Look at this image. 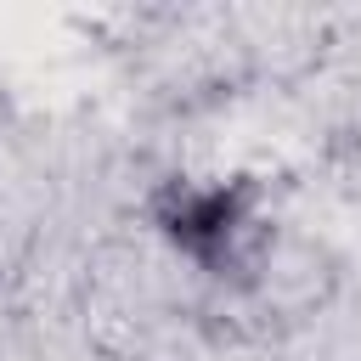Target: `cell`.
Here are the masks:
<instances>
[{"instance_id":"obj_1","label":"cell","mask_w":361,"mask_h":361,"mask_svg":"<svg viewBox=\"0 0 361 361\" xmlns=\"http://www.w3.org/2000/svg\"><path fill=\"white\" fill-rule=\"evenodd\" d=\"M147 220L175 259H186L197 276L226 282L254 259L265 192L248 175H169L147 197Z\"/></svg>"}]
</instances>
